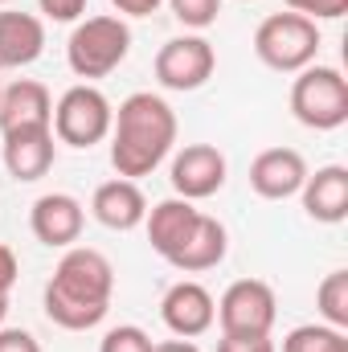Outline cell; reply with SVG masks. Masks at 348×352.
Masks as SVG:
<instances>
[{"instance_id": "obj_20", "label": "cell", "mask_w": 348, "mask_h": 352, "mask_svg": "<svg viewBox=\"0 0 348 352\" xmlns=\"http://www.w3.org/2000/svg\"><path fill=\"white\" fill-rule=\"evenodd\" d=\"M283 352H348V332L332 324H299L283 336Z\"/></svg>"}, {"instance_id": "obj_8", "label": "cell", "mask_w": 348, "mask_h": 352, "mask_svg": "<svg viewBox=\"0 0 348 352\" xmlns=\"http://www.w3.org/2000/svg\"><path fill=\"white\" fill-rule=\"evenodd\" d=\"M217 70V50L201 37V33H184L160 45L156 54V82L164 90H201Z\"/></svg>"}, {"instance_id": "obj_18", "label": "cell", "mask_w": 348, "mask_h": 352, "mask_svg": "<svg viewBox=\"0 0 348 352\" xmlns=\"http://www.w3.org/2000/svg\"><path fill=\"white\" fill-rule=\"evenodd\" d=\"M197 221H201V209H197L193 201H184V197H168V201H160V205H152V209H148L144 230H148L152 250L168 263L176 250L184 246V238L193 234V226H197Z\"/></svg>"}, {"instance_id": "obj_4", "label": "cell", "mask_w": 348, "mask_h": 352, "mask_svg": "<svg viewBox=\"0 0 348 352\" xmlns=\"http://www.w3.org/2000/svg\"><path fill=\"white\" fill-rule=\"evenodd\" d=\"M320 45H324L320 25L299 12H270L254 29V54L274 74H299L303 66L316 62Z\"/></svg>"}, {"instance_id": "obj_21", "label": "cell", "mask_w": 348, "mask_h": 352, "mask_svg": "<svg viewBox=\"0 0 348 352\" xmlns=\"http://www.w3.org/2000/svg\"><path fill=\"white\" fill-rule=\"evenodd\" d=\"M316 307H320L324 324L348 332V270L324 274V283H320V291H316Z\"/></svg>"}, {"instance_id": "obj_12", "label": "cell", "mask_w": 348, "mask_h": 352, "mask_svg": "<svg viewBox=\"0 0 348 352\" xmlns=\"http://www.w3.org/2000/svg\"><path fill=\"white\" fill-rule=\"evenodd\" d=\"M4 168L12 180H41V176L54 168V156H58V140H54V127H21V131H4Z\"/></svg>"}, {"instance_id": "obj_3", "label": "cell", "mask_w": 348, "mask_h": 352, "mask_svg": "<svg viewBox=\"0 0 348 352\" xmlns=\"http://www.w3.org/2000/svg\"><path fill=\"white\" fill-rule=\"evenodd\" d=\"M131 54V25L123 16H83L66 41V66L83 78H107Z\"/></svg>"}, {"instance_id": "obj_24", "label": "cell", "mask_w": 348, "mask_h": 352, "mask_svg": "<svg viewBox=\"0 0 348 352\" xmlns=\"http://www.w3.org/2000/svg\"><path fill=\"white\" fill-rule=\"evenodd\" d=\"M287 12H299L307 21H340L348 12V0H283Z\"/></svg>"}, {"instance_id": "obj_33", "label": "cell", "mask_w": 348, "mask_h": 352, "mask_svg": "<svg viewBox=\"0 0 348 352\" xmlns=\"http://www.w3.org/2000/svg\"><path fill=\"white\" fill-rule=\"evenodd\" d=\"M242 4H250V0H242Z\"/></svg>"}, {"instance_id": "obj_1", "label": "cell", "mask_w": 348, "mask_h": 352, "mask_svg": "<svg viewBox=\"0 0 348 352\" xmlns=\"http://www.w3.org/2000/svg\"><path fill=\"white\" fill-rule=\"evenodd\" d=\"M111 295H115V266L107 263V254L90 246H70L62 263L54 266L41 303L50 324L66 332H90L107 320Z\"/></svg>"}, {"instance_id": "obj_23", "label": "cell", "mask_w": 348, "mask_h": 352, "mask_svg": "<svg viewBox=\"0 0 348 352\" xmlns=\"http://www.w3.org/2000/svg\"><path fill=\"white\" fill-rule=\"evenodd\" d=\"M98 352H152V336L144 328H135V324H119V328H111L102 336Z\"/></svg>"}, {"instance_id": "obj_25", "label": "cell", "mask_w": 348, "mask_h": 352, "mask_svg": "<svg viewBox=\"0 0 348 352\" xmlns=\"http://www.w3.org/2000/svg\"><path fill=\"white\" fill-rule=\"evenodd\" d=\"M41 16L45 21H58V25H78L83 12H87V0H37Z\"/></svg>"}, {"instance_id": "obj_29", "label": "cell", "mask_w": 348, "mask_h": 352, "mask_svg": "<svg viewBox=\"0 0 348 352\" xmlns=\"http://www.w3.org/2000/svg\"><path fill=\"white\" fill-rule=\"evenodd\" d=\"M119 8V16H152L164 0H111Z\"/></svg>"}, {"instance_id": "obj_13", "label": "cell", "mask_w": 348, "mask_h": 352, "mask_svg": "<svg viewBox=\"0 0 348 352\" xmlns=\"http://www.w3.org/2000/svg\"><path fill=\"white\" fill-rule=\"evenodd\" d=\"M90 213H94L98 226H107V230H115V234H127V230L144 226V217H148V197H144L140 180L115 176V180H102V184L94 188Z\"/></svg>"}, {"instance_id": "obj_19", "label": "cell", "mask_w": 348, "mask_h": 352, "mask_svg": "<svg viewBox=\"0 0 348 352\" xmlns=\"http://www.w3.org/2000/svg\"><path fill=\"white\" fill-rule=\"evenodd\" d=\"M226 250H230V234L217 217L201 213V221L193 226V234L184 238V246L176 250L168 266L184 270V274H201V270H213V266L226 263Z\"/></svg>"}, {"instance_id": "obj_10", "label": "cell", "mask_w": 348, "mask_h": 352, "mask_svg": "<svg viewBox=\"0 0 348 352\" xmlns=\"http://www.w3.org/2000/svg\"><path fill=\"white\" fill-rule=\"evenodd\" d=\"M83 226H87V209L70 192H45L29 209V230L50 250H70L83 238Z\"/></svg>"}, {"instance_id": "obj_7", "label": "cell", "mask_w": 348, "mask_h": 352, "mask_svg": "<svg viewBox=\"0 0 348 352\" xmlns=\"http://www.w3.org/2000/svg\"><path fill=\"white\" fill-rule=\"evenodd\" d=\"M279 316L274 287L262 278H238L221 291L213 324H221V336H270Z\"/></svg>"}, {"instance_id": "obj_32", "label": "cell", "mask_w": 348, "mask_h": 352, "mask_svg": "<svg viewBox=\"0 0 348 352\" xmlns=\"http://www.w3.org/2000/svg\"><path fill=\"white\" fill-rule=\"evenodd\" d=\"M0 4H12V0H0Z\"/></svg>"}, {"instance_id": "obj_27", "label": "cell", "mask_w": 348, "mask_h": 352, "mask_svg": "<svg viewBox=\"0 0 348 352\" xmlns=\"http://www.w3.org/2000/svg\"><path fill=\"white\" fill-rule=\"evenodd\" d=\"M0 352H41V344L25 328H0Z\"/></svg>"}, {"instance_id": "obj_17", "label": "cell", "mask_w": 348, "mask_h": 352, "mask_svg": "<svg viewBox=\"0 0 348 352\" xmlns=\"http://www.w3.org/2000/svg\"><path fill=\"white\" fill-rule=\"evenodd\" d=\"M54 123V98L33 78H17L12 87H0V135L21 127H50Z\"/></svg>"}, {"instance_id": "obj_22", "label": "cell", "mask_w": 348, "mask_h": 352, "mask_svg": "<svg viewBox=\"0 0 348 352\" xmlns=\"http://www.w3.org/2000/svg\"><path fill=\"white\" fill-rule=\"evenodd\" d=\"M168 8L184 29H197V33L221 16V0H168Z\"/></svg>"}, {"instance_id": "obj_14", "label": "cell", "mask_w": 348, "mask_h": 352, "mask_svg": "<svg viewBox=\"0 0 348 352\" xmlns=\"http://www.w3.org/2000/svg\"><path fill=\"white\" fill-rule=\"evenodd\" d=\"M303 180H307V160L295 148H266L250 164V188L259 192L262 201L299 197Z\"/></svg>"}, {"instance_id": "obj_26", "label": "cell", "mask_w": 348, "mask_h": 352, "mask_svg": "<svg viewBox=\"0 0 348 352\" xmlns=\"http://www.w3.org/2000/svg\"><path fill=\"white\" fill-rule=\"evenodd\" d=\"M217 352H279L270 336H221Z\"/></svg>"}, {"instance_id": "obj_6", "label": "cell", "mask_w": 348, "mask_h": 352, "mask_svg": "<svg viewBox=\"0 0 348 352\" xmlns=\"http://www.w3.org/2000/svg\"><path fill=\"white\" fill-rule=\"evenodd\" d=\"M111 119H115L111 98L90 82H78L54 102L50 127H54V140L66 148H94L111 135Z\"/></svg>"}, {"instance_id": "obj_2", "label": "cell", "mask_w": 348, "mask_h": 352, "mask_svg": "<svg viewBox=\"0 0 348 352\" xmlns=\"http://www.w3.org/2000/svg\"><path fill=\"white\" fill-rule=\"evenodd\" d=\"M111 168L123 180L152 176L176 148V111L164 94L135 90L111 119Z\"/></svg>"}, {"instance_id": "obj_15", "label": "cell", "mask_w": 348, "mask_h": 352, "mask_svg": "<svg viewBox=\"0 0 348 352\" xmlns=\"http://www.w3.org/2000/svg\"><path fill=\"white\" fill-rule=\"evenodd\" d=\"M45 54V21L33 12L0 8V70H25Z\"/></svg>"}, {"instance_id": "obj_9", "label": "cell", "mask_w": 348, "mask_h": 352, "mask_svg": "<svg viewBox=\"0 0 348 352\" xmlns=\"http://www.w3.org/2000/svg\"><path fill=\"white\" fill-rule=\"evenodd\" d=\"M226 156L213 148V144H184L173 156V168H168V180H173V192L184 197V201H205L213 192H221L226 184Z\"/></svg>"}, {"instance_id": "obj_28", "label": "cell", "mask_w": 348, "mask_h": 352, "mask_svg": "<svg viewBox=\"0 0 348 352\" xmlns=\"http://www.w3.org/2000/svg\"><path fill=\"white\" fill-rule=\"evenodd\" d=\"M17 274H21V263H17L12 246L0 242V295H8V291L17 287Z\"/></svg>"}, {"instance_id": "obj_11", "label": "cell", "mask_w": 348, "mask_h": 352, "mask_svg": "<svg viewBox=\"0 0 348 352\" xmlns=\"http://www.w3.org/2000/svg\"><path fill=\"white\" fill-rule=\"evenodd\" d=\"M213 316H217V299L201 283H193V278L173 283L164 291V299H160V320H164V328L173 336H180V340L205 336L213 328Z\"/></svg>"}, {"instance_id": "obj_5", "label": "cell", "mask_w": 348, "mask_h": 352, "mask_svg": "<svg viewBox=\"0 0 348 352\" xmlns=\"http://www.w3.org/2000/svg\"><path fill=\"white\" fill-rule=\"evenodd\" d=\"M291 115L312 131H336L348 123V78L336 66H303L291 82Z\"/></svg>"}, {"instance_id": "obj_30", "label": "cell", "mask_w": 348, "mask_h": 352, "mask_svg": "<svg viewBox=\"0 0 348 352\" xmlns=\"http://www.w3.org/2000/svg\"><path fill=\"white\" fill-rule=\"evenodd\" d=\"M152 352H201V349L193 340H180L176 336V340H164V344H152Z\"/></svg>"}, {"instance_id": "obj_16", "label": "cell", "mask_w": 348, "mask_h": 352, "mask_svg": "<svg viewBox=\"0 0 348 352\" xmlns=\"http://www.w3.org/2000/svg\"><path fill=\"white\" fill-rule=\"evenodd\" d=\"M303 213L320 226H340L348 217V168L345 164H324L316 173H307L303 188Z\"/></svg>"}, {"instance_id": "obj_31", "label": "cell", "mask_w": 348, "mask_h": 352, "mask_svg": "<svg viewBox=\"0 0 348 352\" xmlns=\"http://www.w3.org/2000/svg\"><path fill=\"white\" fill-rule=\"evenodd\" d=\"M4 316H8V295H0V328H4Z\"/></svg>"}]
</instances>
